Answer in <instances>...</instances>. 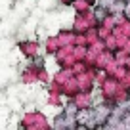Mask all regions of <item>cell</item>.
I'll use <instances>...</instances> for the list:
<instances>
[{
  "label": "cell",
  "mask_w": 130,
  "mask_h": 130,
  "mask_svg": "<svg viewBox=\"0 0 130 130\" xmlns=\"http://www.w3.org/2000/svg\"><path fill=\"white\" fill-rule=\"evenodd\" d=\"M119 88H121V80H117V78H113V77H109L105 82H103L102 86H100V92H102V96H103V100H105V103H111L113 102V98H115V94L119 92Z\"/></svg>",
  "instance_id": "6da1fadb"
},
{
  "label": "cell",
  "mask_w": 130,
  "mask_h": 130,
  "mask_svg": "<svg viewBox=\"0 0 130 130\" xmlns=\"http://www.w3.org/2000/svg\"><path fill=\"white\" fill-rule=\"evenodd\" d=\"M94 73H96V69H92V71H88V73L78 75V77H77V82H78L80 92H84V94H94V90L98 88V86H96V78H94Z\"/></svg>",
  "instance_id": "7a4b0ae2"
},
{
  "label": "cell",
  "mask_w": 130,
  "mask_h": 130,
  "mask_svg": "<svg viewBox=\"0 0 130 130\" xmlns=\"http://www.w3.org/2000/svg\"><path fill=\"white\" fill-rule=\"evenodd\" d=\"M111 115H113V107H111L109 103H102V105L94 107V117H96V122L100 126H107Z\"/></svg>",
  "instance_id": "3957f363"
},
{
  "label": "cell",
  "mask_w": 130,
  "mask_h": 130,
  "mask_svg": "<svg viewBox=\"0 0 130 130\" xmlns=\"http://www.w3.org/2000/svg\"><path fill=\"white\" fill-rule=\"evenodd\" d=\"M19 80H21V84H25V86L37 84V82H38V69L27 65V67L19 73Z\"/></svg>",
  "instance_id": "277c9868"
},
{
  "label": "cell",
  "mask_w": 130,
  "mask_h": 130,
  "mask_svg": "<svg viewBox=\"0 0 130 130\" xmlns=\"http://www.w3.org/2000/svg\"><path fill=\"white\" fill-rule=\"evenodd\" d=\"M71 102H73L80 111H82V109H94V94H84V92H80V94H77Z\"/></svg>",
  "instance_id": "5b68a950"
},
{
  "label": "cell",
  "mask_w": 130,
  "mask_h": 130,
  "mask_svg": "<svg viewBox=\"0 0 130 130\" xmlns=\"http://www.w3.org/2000/svg\"><path fill=\"white\" fill-rule=\"evenodd\" d=\"M77 94H80V88H78L77 77H73V78H69V80L65 82V86H63V98L67 100V102H71Z\"/></svg>",
  "instance_id": "8992f818"
},
{
  "label": "cell",
  "mask_w": 130,
  "mask_h": 130,
  "mask_svg": "<svg viewBox=\"0 0 130 130\" xmlns=\"http://www.w3.org/2000/svg\"><path fill=\"white\" fill-rule=\"evenodd\" d=\"M19 50H21V54H23L29 61L35 59V57H38V44L37 42H21Z\"/></svg>",
  "instance_id": "52a82bcc"
},
{
  "label": "cell",
  "mask_w": 130,
  "mask_h": 130,
  "mask_svg": "<svg viewBox=\"0 0 130 130\" xmlns=\"http://www.w3.org/2000/svg\"><path fill=\"white\" fill-rule=\"evenodd\" d=\"M75 77V73H73V69H59L56 75L52 77V80L56 82V84H59L61 88L65 86V82L69 80V78H73Z\"/></svg>",
  "instance_id": "ba28073f"
},
{
  "label": "cell",
  "mask_w": 130,
  "mask_h": 130,
  "mask_svg": "<svg viewBox=\"0 0 130 130\" xmlns=\"http://www.w3.org/2000/svg\"><path fill=\"white\" fill-rule=\"evenodd\" d=\"M63 100L65 98L61 96V94H46V105H50V107H61V109H63Z\"/></svg>",
  "instance_id": "9c48e42d"
},
{
  "label": "cell",
  "mask_w": 130,
  "mask_h": 130,
  "mask_svg": "<svg viewBox=\"0 0 130 130\" xmlns=\"http://www.w3.org/2000/svg\"><path fill=\"white\" fill-rule=\"evenodd\" d=\"M52 130H69L67 128V117H65L63 113H59L52 121Z\"/></svg>",
  "instance_id": "30bf717a"
},
{
  "label": "cell",
  "mask_w": 130,
  "mask_h": 130,
  "mask_svg": "<svg viewBox=\"0 0 130 130\" xmlns=\"http://www.w3.org/2000/svg\"><path fill=\"white\" fill-rule=\"evenodd\" d=\"M78 111H80V109H78V107L75 105L73 102H65V105H63V109H61V113L67 115V117H77Z\"/></svg>",
  "instance_id": "8fae6325"
},
{
  "label": "cell",
  "mask_w": 130,
  "mask_h": 130,
  "mask_svg": "<svg viewBox=\"0 0 130 130\" xmlns=\"http://www.w3.org/2000/svg\"><path fill=\"white\" fill-rule=\"evenodd\" d=\"M73 56L77 61H86V57H88V46H75Z\"/></svg>",
  "instance_id": "7c38bea8"
},
{
  "label": "cell",
  "mask_w": 130,
  "mask_h": 130,
  "mask_svg": "<svg viewBox=\"0 0 130 130\" xmlns=\"http://www.w3.org/2000/svg\"><path fill=\"white\" fill-rule=\"evenodd\" d=\"M46 94H61V96H63V88H61L59 84H56V82H50L48 86H46Z\"/></svg>",
  "instance_id": "4fadbf2b"
},
{
  "label": "cell",
  "mask_w": 130,
  "mask_h": 130,
  "mask_svg": "<svg viewBox=\"0 0 130 130\" xmlns=\"http://www.w3.org/2000/svg\"><path fill=\"white\" fill-rule=\"evenodd\" d=\"M77 130H90V128H88V126H84V124H78Z\"/></svg>",
  "instance_id": "5bb4252c"
}]
</instances>
